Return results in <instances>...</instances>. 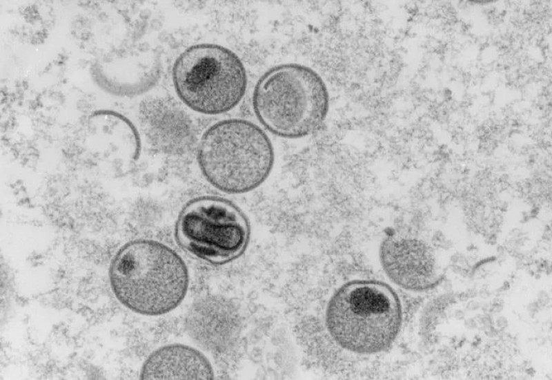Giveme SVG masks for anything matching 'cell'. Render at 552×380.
I'll return each mask as SVG.
<instances>
[{"mask_svg":"<svg viewBox=\"0 0 552 380\" xmlns=\"http://www.w3.org/2000/svg\"><path fill=\"white\" fill-rule=\"evenodd\" d=\"M109 278L121 303L146 316L175 309L189 286L183 258L168 245L149 239L131 240L120 247L110 262Z\"/></svg>","mask_w":552,"mask_h":380,"instance_id":"1","label":"cell"},{"mask_svg":"<svg viewBox=\"0 0 552 380\" xmlns=\"http://www.w3.org/2000/svg\"><path fill=\"white\" fill-rule=\"evenodd\" d=\"M197 160L205 180L228 194L251 191L269 176L274 164L273 144L253 122L239 118L220 120L202 134Z\"/></svg>","mask_w":552,"mask_h":380,"instance_id":"2","label":"cell"},{"mask_svg":"<svg viewBox=\"0 0 552 380\" xmlns=\"http://www.w3.org/2000/svg\"><path fill=\"white\" fill-rule=\"evenodd\" d=\"M253 107L261 124L275 135L297 139L324 124L329 94L321 76L311 68L289 63L265 72L255 84Z\"/></svg>","mask_w":552,"mask_h":380,"instance_id":"3","label":"cell"},{"mask_svg":"<svg viewBox=\"0 0 552 380\" xmlns=\"http://www.w3.org/2000/svg\"><path fill=\"white\" fill-rule=\"evenodd\" d=\"M400 300L387 284L355 280L341 286L326 308L327 329L342 348L358 354L387 349L402 325Z\"/></svg>","mask_w":552,"mask_h":380,"instance_id":"4","label":"cell"},{"mask_svg":"<svg viewBox=\"0 0 552 380\" xmlns=\"http://www.w3.org/2000/svg\"><path fill=\"white\" fill-rule=\"evenodd\" d=\"M172 81L179 99L204 115H219L234 108L247 86L245 67L231 50L202 43L185 49L176 59Z\"/></svg>","mask_w":552,"mask_h":380,"instance_id":"5","label":"cell"},{"mask_svg":"<svg viewBox=\"0 0 552 380\" xmlns=\"http://www.w3.org/2000/svg\"><path fill=\"white\" fill-rule=\"evenodd\" d=\"M244 213L228 200L202 196L188 201L175 227L179 245L195 258L211 265H223L239 257L250 238Z\"/></svg>","mask_w":552,"mask_h":380,"instance_id":"6","label":"cell"},{"mask_svg":"<svg viewBox=\"0 0 552 380\" xmlns=\"http://www.w3.org/2000/svg\"><path fill=\"white\" fill-rule=\"evenodd\" d=\"M94 83L103 92L129 97L147 90L155 78V61L147 50L117 48L97 59L90 66Z\"/></svg>","mask_w":552,"mask_h":380,"instance_id":"7","label":"cell"},{"mask_svg":"<svg viewBox=\"0 0 552 380\" xmlns=\"http://www.w3.org/2000/svg\"><path fill=\"white\" fill-rule=\"evenodd\" d=\"M379 259L391 281L407 290H428L441 281L434 256L421 240L388 237L380 245Z\"/></svg>","mask_w":552,"mask_h":380,"instance_id":"8","label":"cell"},{"mask_svg":"<svg viewBox=\"0 0 552 380\" xmlns=\"http://www.w3.org/2000/svg\"><path fill=\"white\" fill-rule=\"evenodd\" d=\"M142 379H213L215 372L209 359L191 346L175 343L162 346L145 361Z\"/></svg>","mask_w":552,"mask_h":380,"instance_id":"9","label":"cell"},{"mask_svg":"<svg viewBox=\"0 0 552 380\" xmlns=\"http://www.w3.org/2000/svg\"><path fill=\"white\" fill-rule=\"evenodd\" d=\"M143 102L141 114L160 146L178 152L191 144V123L182 110L162 98H150Z\"/></svg>","mask_w":552,"mask_h":380,"instance_id":"10","label":"cell"}]
</instances>
